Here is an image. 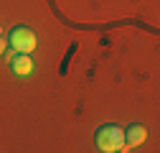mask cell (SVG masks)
I'll return each mask as SVG.
<instances>
[{"label":"cell","mask_w":160,"mask_h":153,"mask_svg":"<svg viewBox=\"0 0 160 153\" xmlns=\"http://www.w3.org/2000/svg\"><path fill=\"white\" fill-rule=\"evenodd\" d=\"M94 143L102 153H117V150H125V130L114 125V123H107L97 130L94 135Z\"/></svg>","instance_id":"obj_1"},{"label":"cell","mask_w":160,"mask_h":153,"mask_svg":"<svg viewBox=\"0 0 160 153\" xmlns=\"http://www.w3.org/2000/svg\"><path fill=\"white\" fill-rule=\"evenodd\" d=\"M8 46L18 54H31L36 49V33L26 26H15L8 36Z\"/></svg>","instance_id":"obj_2"},{"label":"cell","mask_w":160,"mask_h":153,"mask_svg":"<svg viewBox=\"0 0 160 153\" xmlns=\"http://www.w3.org/2000/svg\"><path fill=\"white\" fill-rule=\"evenodd\" d=\"M10 66H13V74L15 76H31L36 64L31 59V54H15L13 59H10Z\"/></svg>","instance_id":"obj_3"},{"label":"cell","mask_w":160,"mask_h":153,"mask_svg":"<svg viewBox=\"0 0 160 153\" xmlns=\"http://www.w3.org/2000/svg\"><path fill=\"white\" fill-rule=\"evenodd\" d=\"M145 140H148V130H145L142 125L135 123V125H130V128L125 130V145H127L125 150H130V148H135V145H142Z\"/></svg>","instance_id":"obj_4"},{"label":"cell","mask_w":160,"mask_h":153,"mask_svg":"<svg viewBox=\"0 0 160 153\" xmlns=\"http://www.w3.org/2000/svg\"><path fill=\"white\" fill-rule=\"evenodd\" d=\"M5 49H8V41H5V38H3V36H0V56H3V54H5Z\"/></svg>","instance_id":"obj_5"}]
</instances>
